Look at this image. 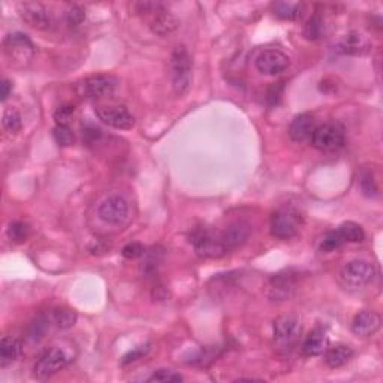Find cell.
I'll return each instance as SVG.
<instances>
[{
    "label": "cell",
    "instance_id": "10",
    "mask_svg": "<svg viewBox=\"0 0 383 383\" xmlns=\"http://www.w3.org/2000/svg\"><path fill=\"white\" fill-rule=\"evenodd\" d=\"M376 276V268L369 261L355 259L347 262L340 271V279L345 286L349 288H362Z\"/></svg>",
    "mask_w": 383,
    "mask_h": 383
},
{
    "label": "cell",
    "instance_id": "25",
    "mask_svg": "<svg viewBox=\"0 0 383 383\" xmlns=\"http://www.w3.org/2000/svg\"><path fill=\"white\" fill-rule=\"evenodd\" d=\"M337 231L340 232L345 243H361V241L365 240V232L362 227L355 222L341 223Z\"/></svg>",
    "mask_w": 383,
    "mask_h": 383
},
{
    "label": "cell",
    "instance_id": "11",
    "mask_svg": "<svg viewBox=\"0 0 383 383\" xmlns=\"http://www.w3.org/2000/svg\"><path fill=\"white\" fill-rule=\"evenodd\" d=\"M298 285V274L294 271H283L272 276L266 285V298L272 303H283L294 295Z\"/></svg>",
    "mask_w": 383,
    "mask_h": 383
},
{
    "label": "cell",
    "instance_id": "5",
    "mask_svg": "<svg viewBox=\"0 0 383 383\" xmlns=\"http://www.w3.org/2000/svg\"><path fill=\"white\" fill-rule=\"evenodd\" d=\"M312 144L314 148H318L319 152L331 153L337 152L345 146V129L341 124L336 121H328L316 126L313 135H312Z\"/></svg>",
    "mask_w": 383,
    "mask_h": 383
},
{
    "label": "cell",
    "instance_id": "14",
    "mask_svg": "<svg viewBox=\"0 0 383 383\" xmlns=\"http://www.w3.org/2000/svg\"><path fill=\"white\" fill-rule=\"evenodd\" d=\"M96 115L102 123L114 129L129 130L135 126V117L129 113L128 108L120 105H104L96 108Z\"/></svg>",
    "mask_w": 383,
    "mask_h": 383
},
{
    "label": "cell",
    "instance_id": "4",
    "mask_svg": "<svg viewBox=\"0 0 383 383\" xmlns=\"http://www.w3.org/2000/svg\"><path fill=\"white\" fill-rule=\"evenodd\" d=\"M301 336V325L292 316H280L274 322V346L281 355L294 352Z\"/></svg>",
    "mask_w": 383,
    "mask_h": 383
},
{
    "label": "cell",
    "instance_id": "16",
    "mask_svg": "<svg viewBox=\"0 0 383 383\" xmlns=\"http://www.w3.org/2000/svg\"><path fill=\"white\" fill-rule=\"evenodd\" d=\"M382 319L379 313L373 310H361L353 316L352 332L358 337H371L380 328Z\"/></svg>",
    "mask_w": 383,
    "mask_h": 383
},
{
    "label": "cell",
    "instance_id": "1",
    "mask_svg": "<svg viewBox=\"0 0 383 383\" xmlns=\"http://www.w3.org/2000/svg\"><path fill=\"white\" fill-rule=\"evenodd\" d=\"M133 11L147 19L148 27L154 35L165 38L180 27V21L176 15L170 12L159 2H138L132 5Z\"/></svg>",
    "mask_w": 383,
    "mask_h": 383
},
{
    "label": "cell",
    "instance_id": "37",
    "mask_svg": "<svg viewBox=\"0 0 383 383\" xmlns=\"http://www.w3.org/2000/svg\"><path fill=\"white\" fill-rule=\"evenodd\" d=\"M361 189L364 192V195H367V196H374L378 194V186H376V183H374V180L369 176V177H364L361 180Z\"/></svg>",
    "mask_w": 383,
    "mask_h": 383
},
{
    "label": "cell",
    "instance_id": "7",
    "mask_svg": "<svg viewBox=\"0 0 383 383\" xmlns=\"http://www.w3.org/2000/svg\"><path fill=\"white\" fill-rule=\"evenodd\" d=\"M119 86V81L113 75L95 73L81 80L77 84V93L84 99H102L111 96Z\"/></svg>",
    "mask_w": 383,
    "mask_h": 383
},
{
    "label": "cell",
    "instance_id": "18",
    "mask_svg": "<svg viewBox=\"0 0 383 383\" xmlns=\"http://www.w3.org/2000/svg\"><path fill=\"white\" fill-rule=\"evenodd\" d=\"M251 224L246 222H234L231 223L229 227H227L223 232H220V237L223 241V246L227 251H234L240 246H243L246 241L251 237Z\"/></svg>",
    "mask_w": 383,
    "mask_h": 383
},
{
    "label": "cell",
    "instance_id": "21",
    "mask_svg": "<svg viewBox=\"0 0 383 383\" xmlns=\"http://www.w3.org/2000/svg\"><path fill=\"white\" fill-rule=\"evenodd\" d=\"M23 352V345L20 340L5 336L0 340V367L6 369L8 365L14 364Z\"/></svg>",
    "mask_w": 383,
    "mask_h": 383
},
{
    "label": "cell",
    "instance_id": "28",
    "mask_svg": "<svg viewBox=\"0 0 383 383\" xmlns=\"http://www.w3.org/2000/svg\"><path fill=\"white\" fill-rule=\"evenodd\" d=\"M323 21L319 15H312L304 26V38L309 40H318L322 36Z\"/></svg>",
    "mask_w": 383,
    "mask_h": 383
},
{
    "label": "cell",
    "instance_id": "26",
    "mask_svg": "<svg viewBox=\"0 0 383 383\" xmlns=\"http://www.w3.org/2000/svg\"><path fill=\"white\" fill-rule=\"evenodd\" d=\"M2 124H3V129L11 133V135H15V133H19L23 128V119L20 113L15 110V108H6L3 111V117H2Z\"/></svg>",
    "mask_w": 383,
    "mask_h": 383
},
{
    "label": "cell",
    "instance_id": "15",
    "mask_svg": "<svg viewBox=\"0 0 383 383\" xmlns=\"http://www.w3.org/2000/svg\"><path fill=\"white\" fill-rule=\"evenodd\" d=\"M99 218L108 224H121L129 216V204L126 199L120 195L108 196L105 201L99 205Z\"/></svg>",
    "mask_w": 383,
    "mask_h": 383
},
{
    "label": "cell",
    "instance_id": "38",
    "mask_svg": "<svg viewBox=\"0 0 383 383\" xmlns=\"http://www.w3.org/2000/svg\"><path fill=\"white\" fill-rule=\"evenodd\" d=\"M0 87H2V101L5 102L6 99L10 97L11 93H12V82L10 80H3L2 84H0Z\"/></svg>",
    "mask_w": 383,
    "mask_h": 383
},
{
    "label": "cell",
    "instance_id": "29",
    "mask_svg": "<svg viewBox=\"0 0 383 383\" xmlns=\"http://www.w3.org/2000/svg\"><path fill=\"white\" fill-rule=\"evenodd\" d=\"M49 322H51V316H44V314H40L36 318V321L33 322L30 325V329H29V337L33 340V341H39L40 338H43L45 336V332L49 327Z\"/></svg>",
    "mask_w": 383,
    "mask_h": 383
},
{
    "label": "cell",
    "instance_id": "30",
    "mask_svg": "<svg viewBox=\"0 0 383 383\" xmlns=\"http://www.w3.org/2000/svg\"><path fill=\"white\" fill-rule=\"evenodd\" d=\"M343 243L345 241H343V238H341L340 232L337 229L329 231L325 234V237L321 241V251L325 253H331V252L337 251L338 247L343 246Z\"/></svg>",
    "mask_w": 383,
    "mask_h": 383
},
{
    "label": "cell",
    "instance_id": "19",
    "mask_svg": "<svg viewBox=\"0 0 383 383\" xmlns=\"http://www.w3.org/2000/svg\"><path fill=\"white\" fill-rule=\"evenodd\" d=\"M316 120L313 115L309 113L299 114L292 120V123H290L289 137L292 138L295 143H304V141L312 138Z\"/></svg>",
    "mask_w": 383,
    "mask_h": 383
},
{
    "label": "cell",
    "instance_id": "22",
    "mask_svg": "<svg viewBox=\"0 0 383 383\" xmlns=\"http://www.w3.org/2000/svg\"><path fill=\"white\" fill-rule=\"evenodd\" d=\"M323 353H325V364H327L329 369L343 367V365H346L353 358L352 347L347 345H336V346L327 347V351Z\"/></svg>",
    "mask_w": 383,
    "mask_h": 383
},
{
    "label": "cell",
    "instance_id": "32",
    "mask_svg": "<svg viewBox=\"0 0 383 383\" xmlns=\"http://www.w3.org/2000/svg\"><path fill=\"white\" fill-rule=\"evenodd\" d=\"M181 374L172 371V370H166V369H161L156 370L152 376L147 379V382H161V383H172V382H183Z\"/></svg>",
    "mask_w": 383,
    "mask_h": 383
},
{
    "label": "cell",
    "instance_id": "9",
    "mask_svg": "<svg viewBox=\"0 0 383 383\" xmlns=\"http://www.w3.org/2000/svg\"><path fill=\"white\" fill-rule=\"evenodd\" d=\"M301 219L297 210L283 207L271 216V234L279 240H290L298 234Z\"/></svg>",
    "mask_w": 383,
    "mask_h": 383
},
{
    "label": "cell",
    "instance_id": "31",
    "mask_svg": "<svg viewBox=\"0 0 383 383\" xmlns=\"http://www.w3.org/2000/svg\"><path fill=\"white\" fill-rule=\"evenodd\" d=\"M75 106L72 104H63L54 111V121L56 126H69V123L73 119Z\"/></svg>",
    "mask_w": 383,
    "mask_h": 383
},
{
    "label": "cell",
    "instance_id": "6",
    "mask_svg": "<svg viewBox=\"0 0 383 383\" xmlns=\"http://www.w3.org/2000/svg\"><path fill=\"white\" fill-rule=\"evenodd\" d=\"M190 243L201 257H222L227 255L220 234L208 228L199 227L190 232Z\"/></svg>",
    "mask_w": 383,
    "mask_h": 383
},
{
    "label": "cell",
    "instance_id": "34",
    "mask_svg": "<svg viewBox=\"0 0 383 383\" xmlns=\"http://www.w3.org/2000/svg\"><path fill=\"white\" fill-rule=\"evenodd\" d=\"M86 20V11L78 5H72L68 11H66V23L71 27H78L82 21Z\"/></svg>",
    "mask_w": 383,
    "mask_h": 383
},
{
    "label": "cell",
    "instance_id": "33",
    "mask_svg": "<svg viewBox=\"0 0 383 383\" xmlns=\"http://www.w3.org/2000/svg\"><path fill=\"white\" fill-rule=\"evenodd\" d=\"M56 143L62 147H69L73 144V132L69 126H56L53 130Z\"/></svg>",
    "mask_w": 383,
    "mask_h": 383
},
{
    "label": "cell",
    "instance_id": "36",
    "mask_svg": "<svg viewBox=\"0 0 383 383\" xmlns=\"http://www.w3.org/2000/svg\"><path fill=\"white\" fill-rule=\"evenodd\" d=\"M121 255L126 257V259H138V257L146 255V247L141 243H129L123 247Z\"/></svg>",
    "mask_w": 383,
    "mask_h": 383
},
{
    "label": "cell",
    "instance_id": "23",
    "mask_svg": "<svg viewBox=\"0 0 383 383\" xmlns=\"http://www.w3.org/2000/svg\"><path fill=\"white\" fill-rule=\"evenodd\" d=\"M304 5L303 3H295V2H277L272 5V11L276 14L279 19L294 21L299 19L303 14Z\"/></svg>",
    "mask_w": 383,
    "mask_h": 383
},
{
    "label": "cell",
    "instance_id": "35",
    "mask_svg": "<svg viewBox=\"0 0 383 383\" xmlns=\"http://www.w3.org/2000/svg\"><path fill=\"white\" fill-rule=\"evenodd\" d=\"M150 351V345H141V346H137V347H133L132 351H129L126 355L123 356V360H121V365H128V364H132V362H137L138 360H141V358L146 356Z\"/></svg>",
    "mask_w": 383,
    "mask_h": 383
},
{
    "label": "cell",
    "instance_id": "8",
    "mask_svg": "<svg viewBox=\"0 0 383 383\" xmlns=\"http://www.w3.org/2000/svg\"><path fill=\"white\" fill-rule=\"evenodd\" d=\"M3 48L8 59L14 66H20V68L29 65L35 56V47L32 40L21 32L10 33L3 40Z\"/></svg>",
    "mask_w": 383,
    "mask_h": 383
},
{
    "label": "cell",
    "instance_id": "17",
    "mask_svg": "<svg viewBox=\"0 0 383 383\" xmlns=\"http://www.w3.org/2000/svg\"><path fill=\"white\" fill-rule=\"evenodd\" d=\"M338 51L346 56H364L370 53L371 40L360 32H349L340 39Z\"/></svg>",
    "mask_w": 383,
    "mask_h": 383
},
{
    "label": "cell",
    "instance_id": "24",
    "mask_svg": "<svg viewBox=\"0 0 383 383\" xmlns=\"http://www.w3.org/2000/svg\"><path fill=\"white\" fill-rule=\"evenodd\" d=\"M51 323L59 329H71L77 323V313L68 307H59L51 312Z\"/></svg>",
    "mask_w": 383,
    "mask_h": 383
},
{
    "label": "cell",
    "instance_id": "13",
    "mask_svg": "<svg viewBox=\"0 0 383 383\" xmlns=\"http://www.w3.org/2000/svg\"><path fill=\"white\" fill-rule=\"evenodd\" d=\"M19 14L21 20L30 27L38 30H48L53 26V16L47 8L39 2L19 3Z\"/></svg>",
    "mask_w": 383,
    "mask_h": 383
},
{
    "label": "cell",
    "instance_id": "27",
    "mask_svg": "<svg viewBox=\"0 0 383 383\" xmlns=\"http://www.w3.org/2000/svg\"><path fill=\"white\" fill-rule=\"evenodd\" d=\"M6 234H8V238H10L12 243L21 244L29 238L30 227L24 222H12L10 227H8Z\"/></svg>",
    "mask_w": 383,
    "mask_h": 383
},
{
    "label": "cell",
    "instance_id": "3",
    "mask_svg": "<svg viewBox=\"0 0 383 383\" xmlns=\"http://www.w3.org/2000/svg\"><path fill=\"white\" fill-rule=\"evenodd\" d=\"M171 82L177 96L186 95L192 84V59L185 47H177L170 60Z\"/></svg>",
    "mask_w": 383,
    "mask_h": 383
},
{
    "label": "cell",
    "instance_id": "20",
    "mask_svg": "<svg viewBox=\"0 0 383 383\" xmlns=\"http://www.w3.org/2000/svg\"><path fill=\"white\" fill-rule=\"evenodd\" d=\"M328 347V336L323 328H314L309 332L303 343V352L307 356H319Z\"/></svg>",
    "mask_w": 383,
    "mask_h": 383
},
{
    "label": "cell",
    "instance_id": "12",
    "mask_svg": "<svg viewBox=\"0 0 383 383\" xmlns=\"http://www.w3.org/2000/svg\"><path fill=\"white\" fill-rule=\"evenodd\" d=\"M256 69L264 75L276 77L285 72L290 66V59L286 53L277 48H266L256 57Z\"/></svg>",
    "mask_w": 383,
    "mask_h": 383
},
{
    "label": "cell",
    "instance_id": "2",
    "mask_svg": "<svg viewBox=\"0 0 383 383\" xmlns=\"http://www.w3.org/2000/svg\"><path fill=\"white\" fill-rule=\"evenodd\" d=\"M72 355L60 346H51L38 356V360L33 365V374L36 379L45 380L49 379L60 370L66 369L73 361Z\"/></svg>",
    "mask_w": 383,
    "mask_h": 383
}]
</instances>
